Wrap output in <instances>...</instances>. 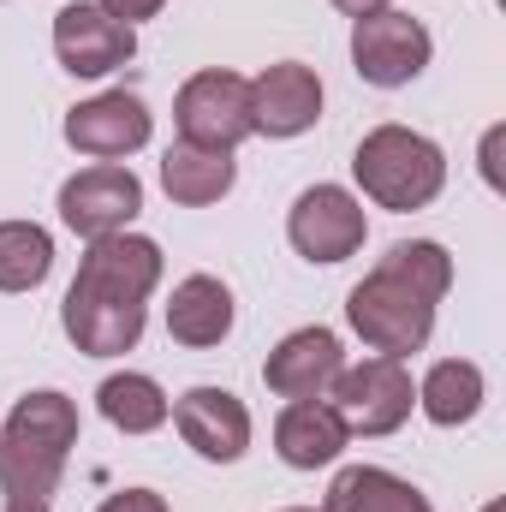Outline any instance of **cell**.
Returning <instances> with one entry per match:
<instances>
[{"instance_id": "cell-1", "label": "cell", "mask_w": 506, "mask_h": 512, "mask_svg": "<svg viewBox=\"0 0 506 512\" xmlns=\"http://www.w3.org/2000/svg\"><path fill=\"white\" fill-rule=\"evenodd\" d=\"M72 447H78V405L66 393L48 387V393L18 399L6 429H0V489H6V501L12 495L48 501Z\"/></svg>"}, {"instance_id": "cell-2", "label": "cell", "mask_w": 506, "mask_h": 512, "mask_svg": "<svg viewBox=\"0 0 506 512\" xmlns=\"http://www.w3.org/2000/svg\"><path fill=\"white\" fill-rule=\"evenodd\" d=\"M352 173H358L370 203L393 209V215H411V209H429L441 197L447 155H441V143H429L423 131H411V126H376L358 143Z\"/></svg>"}, {"instance_id": "cell-3", "label": "cell", "mask_w": 506, "mask_h": 512, "mask_svg": "<svg viewBox=\"0 0 506 512\" xmlns=\"http://www.w3.org/2000/svg\"><path fill=\"white\" fill-rule=\"evenodd\" d=\"M346 322L358 328V340H364L376 358H399V364H405V358L423 352L429 334H435V298H423V292L405 286L399 274L376 268L370 280L352 286V298H346Z\"/></svg>"}, {"instance_id": "cell-4", "label": "cell", "mask_w": 506, "mask_h": 512, "mask_svg": "<svg viewBox=\"0 0 506 512\" xmlns=\"http://www.w3.org/2000/svg\"><path fill=\"white\" fill-rule=\"evenodd\" d=\"M328 405L340 411L346 435H393L411 417L417 387H411V370L399 358H364V364H352V370L334 376Z\"/></svg>"}, {"instance_id": "cell-5", "label": "cell", "mask_w": 506, "mask_h": 512, "mask_svg": "<svg viewBox=\"0 0 506 512\" xmlns=\"http://www.w3.org/2000/svg\"><path fill=\"white\" fill-rule=\"evenodd\" d=\"M173 120H179V143L239 149L251 137V78H239V72H197L179 90Z\"/></svg>"}, {"instance_id": "cell-6", "label": "cell", "mask_w": 506, "mask_h": 512, "mask_svg": "<svg viewBox=\"0 0 506 512\" xmlns=\"http://www.w3.org/2000/svg\"><path fill=\"white\" fill-rule=\"evenodd\" d=\"M161 280V245L143 239V233H108V239H90V251L78 262V280H72V298H90V304H143Z\"/></svg>"}, {"instance_id": "cell-7", "label": "cell", "mask_w": 506, "mask_h": 512, "mask_svg": "<svg viewBox=\"0 0 506 512\" xmlns=\"http://www.w3.org/2000/svg\"><path fill=\"white\" fill-rule=\"evenodd\" d=\"M429 54H435V42H429L423 18H411V12L387 6V12H370V18L352 24V66H358L364 84L399 90L429 66Z\"/></svg>"}, {"instance_id": "cell-8", "label": "cell", "mask_w": 506, "mask_h": 512, "mask_svg": "<svg viewBox=\"0 0 506 512\" xmlns=\"http://www.w3.org/2000/svg\"><path fill=\"white\" fill-rule=\"evenodd\" d=\"M364 233H370L364 203L346 185H310L286 221V239L304 262H346V256L364 251Z\"/></svg>"}, {"instance_id": "cell-9", "label": "cell", "mask_w": 506, "mask_h": 512, "mask_svg": "<svg viewBox=\"0 0 506 512\" xmlns=\"http://www.w3.org/2000/svg\"><path fill=\"white\" fill-rule=\"evenodd\" d=\"M143 209V185L131 167H84L78 179L60 185V221L78 233V239H108V233H126Z\"/></svg>"}, {"instance_id": "cell-10", "label": "cell", "mask_w": 506, "mask_h": 512, "mask_svg": "<svg viewBox=\"0 0 506 512\" xmlns=\"http://www.w3.org/2000/svg\"><path fill=\"white\" fill-rule=\"evenodd\" d=\"M54 54L72 78H108L137 54V30L108 18L96 0H72L54 12Z\"/></svg>"}, {"instance_id": "cell-11", "label": "cell", "mask_w": 506, "mask_h": 512, "mask_svg": "<svg viewBox=\"0 0 506 512\" xmlns=\"http://www.w3.org/2000/svg\"><path fill=\"white\" fill-rule=\"evenodd\" d=\"M173 423H179L185 447H191L197 459H209V465H233V459H245V447H251V411H245V399L227 393V387H191V393L173 405Z\"/></svg>"}, {"instance_id": "cell-12", "label": "cell", "mask_w": 506, "mask_h": 512, "mask_svg": "<svg viewBox=\"0 0 506 512\" xmlns=\"http://www.w3.org/2000/svg\"><path fill=\"white\" fill-rule=\"evenodd\" d=\"M346 370V352H340V334L334 328H298L286 334L268 364H262V382L274 387L280 399H328L334 376Z\"/></svg>"}, {"instance_id": "cell-13", "label": "cell", "mask_w": 506, "mask_h": 512, "mask_svg": "<svg viewBox=\"0 0 506 512\" xmlns=\"http://www.w3.org/2000/svg\"><path fill=\"white\" fill-rule=\"evenodd\" d=\"M322 120V78L298 60L268 66L262 78H251V131L262 137H298Z\"/></svg>"}, {"instance_id": "cell-14", "label": "cell", "mask_w": 506, "mask_h": 512, "mask_svg": "<svg viewBox=\"0 0 506 512\" xmlns=\"http://www.w3.org/2000/svg\"><path fill=\"white\" fill-rule=\"evenodd\" d=\"M66 143L78 155H96V161H120L131 149L149 143V108L126 96V90H108L96 102H78L66 114Z\"/></svg>"}, {"instance_id": "cell-15", "label": "cell", "mask_w": 506, "mask_h": 512, "mask_svg": "<svg viewBox=\"0 0 506 512\" xmlns=\"http://www.w3.org/2000/svg\"><path fill=\"white\" fill-rule=\"evenodd\" d=\"M346 423L328 399H292L274 423V453L292 465V471H316V465H334L346 453Z\"/></svg>"}, {"instance_id": "cell-16", "label": "cell", "mask_w": 506, "mask_h": 512, "mask_svg": "<svg viewBox=\"0 0 506 512\" xmlns=\"http://www.w3.org/2000/svg\"><path fill=\"white\" fill-rule=\"evenodd\" d=\"M167 334L191 352L203 346H221L233 334V292L215 280V274H191L173 286V304H167Z\"/></svg>"}, {"instance_id": "cell-17", "label": "cell", "mask_w": 506, "mask_h": 512, "mask_svg": "<svg viewBox=\"0 0 506 512\" xmlns=\"http://www.w3.org/2000/svg\"><path fill=\"white\" fill-rule=\"evenodd\" d=\"M233 179H239L233 149L173 143V149L161 155V191H167L173 203H185V209H209V203H221V197L233 191Z\"/></svg>"}, {"instance_id": "cell-18", "label": "cell", "mask_w": 506, "mask_h": 512, "mask_svg": "<svg viewBox=\"0 0 506 512\" xmlns=\"http://www.w3.org/2000/svg\"><path fill=\"white\" fill-rule=\"evenodd\" d=\"M60 322H66L72 346L90 352V358H120V352H131L143 340V304H90V298L66 292Z\"/></svg>"}, {"instance_id": "cell-19", "label": "cell", "mask_w": 506, "mask_h": 512, "mask_svg": "<svg viewBox=\"0 0 506 512\" xmlns=\"http://www.w3.org/2000/svg\"><path fill=\"white\" fill-rule=\"evenodd\" d=\"M322 512H435L423 501V489H411L405 477L381 471V465H346L328 489Z\"/></svg>"}, {"instance_id": "cell-20", "label": "cell", "mask_w": 506, "mask_h": 512, "mask_svg": "<svg viewBox=\"0 0 506 512\" xmlns=\"http://www.w3.org/2000/svg\"><path fill=\"white\" fill-rule=\"evenodd\" d=\"M417 405H423V417L441 423V429L471 423V417L483 411V370H477L471 358H441V364L423 376V387H417Z\"/></svg>"}, {"instance_id": "cell-21", "label": "cell", "mask_w": 506, "mask_h": 512, "mask_svg": "<svg viewBox=\"0 0 506 512\" xmlns=\"http://www.w3.org/2000/svg\"><path fill=\"white\" fill-rule=\"evenodd\" d=\"M96 405H102V417L114 423V429H126V435H149V429H161L167 417H173V405H167V393L155 376H108L102 393H96Z\"/></svg>"}, {"instance_id": "cell-22", "label": "cell", "mask_w": 506, "mask_h": 512, "mask_svg": "<svg viewBox=\"0 0 506 512\" xmlns=\"http://www.w3.org/2000/svg\"><path fill=\"white\" fill-rule=\"evenodd\" d=\"M54 268V239L36 221H0V292H36Z\"/></svg>"}, {"instance_id": "cell-23", "label": "cell", "mask_w": 506, "mask_h": 512, "mask_svg": "<svg viewBox=\"0 0 506 512\" xmlns=\"http://www.w3.org/2000/svg\"><path fill=\"white\" fill-rule=\"evenodd\" d=\"M376 268L387 274H399L405 286H417L423 298H447V286H453V256L441 251V245H429V239H411V245H393V251L381 256Z\"/></svg>"}, {"instance_id": "cell-24", "label": "cell", "mask_w": 506, "mask_h": 512, "mask_svg": "<svg viewBox=\"0 0 506 512\" xmlns=\"http://www.w3.org/2000/svg\"><path fill=\"white\" fill-rule=\"evenodd\" d=\"M96 512H167V501L155 489H120L114 501H102Z\"/></svg>"}, {"instance_id": "cell-25", "label": "cell", "mask_w": 506, "mask_h": 512, "mask_svg": "<svg viewBox=\"0 0 506 512\" xmlns=\"http://www.w3.org/2000/svg\"><path fill=\"white\" fill-rule=\"evenodd\" d=\"M96 6H102L108 18H120V24H137V18H155L167 0H96Z\"/></svg>"}, {"instance_id": "cell-26", "label": "cell", "mask_w": 506, "mask_h": 512, "mask_svg": "<svg viewBox=\"0 0 506 512\" xmlns=\"http://www.w3.org/2000/svg\"><path fill=\"white\" fill-rule=\"evenodd\" d=\"M334 6H340L352 24H358V18H370V12H387V0H334Z\"/></svg>"}, {"instance_id": "cell-27", "label": "cell", "mask_w": 506, "mask_h": 512, "mask_svg": "<svg viewBox=\"0 0 506 512\" xmlns=\"http://www.w3.org/2000/svg\"><path fill=\"white\" fill-rule=\"evenodd\" d=\"M6 512H48V501H24V495H12V501H6Z\"/></svg>"}, {"instance_id": "cell-28", "label": "cell", "mask_w": 506, "mask_h": 512, "mask_svg": "<svg viewBox=\"0 0 506 512\" xmlns=\"http://www.w3.org/2000/svg\"><path fill=\"white\" fill-rule=\"evenodd\" d=\"M483 512H506V507H501V501H495V507H483Z\"/></svg>"}, {"instance_id": "cell-29", "label": "cell", "mask_w": 506, "mask_h": 512, "mask_svg": "<svg viewBox=\"0 0 506 512\" xmlns=\"http://www.w3.org/2000/svg\"><path fill=\"white\" fill-rule=\"evenodd\" d=\"M286 512H316V507H286Z\"/></svg>"}]
</instances>
